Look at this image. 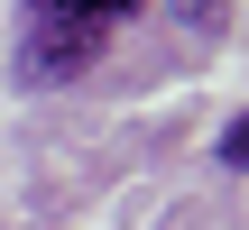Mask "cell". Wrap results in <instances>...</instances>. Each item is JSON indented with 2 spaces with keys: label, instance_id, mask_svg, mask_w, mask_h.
Instances as JSON below:
<instances>
[{
  "label": "cell",
  "instance_id": "obj_2",
  "mask_svg": "<svg viewBox=\"0 0 249 230\" xmlns=\"http://www.w3.org/2000/svg\"><path fill=\"white\" fill-rule=\"evenodd\" d=\"M222 166H249V111L231 120V129H222Z\"/></svg>",
  "mask_w": 249,
  "mask_h": 230
},
{
  "label": "cell",
  "instance_id": "obj_1",
  "mask_svg": "<svg viewBox=\"0 0 249 230\" xmlns=\"http://www.w3.org/2000/svg\"><path fill=\"white\" fill-rule=\"evenodd\" d=\"M102 37H111V18H92V9H46V0H28V18H18V83H74L92 55H102Z\"/></svg>",
  "mask_w": 249,
  "mask_h": 230
},
{
  "label": "cell",
  "instance_id": "obj_3",
  "mask_svg": "<svg viewBox=\"0 0 249 230\" xmlns=\"http://www.w3.org/2000/svg\"><path fill=\"white\" fill-rule=\"evenodd\" d=\"M46 9H92V18H129L139 0H46Z\"/></svg>",
  "mask_w": 249,
  "mask_h": 230
}]
</instances>
